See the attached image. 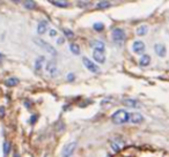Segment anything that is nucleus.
Masks as SVG:
<instances>
[{"label": "nucleus", "instance_id": "5701e85b", "mask_svg": "<svg viewBox=\"0 0 169 157\" xmlns=\"http://www.w3.org/2000/svg\"><path fill=\"white\" fill-rule=\"evenodd\" d=\"M103 28H104L103 23H95V24H94V29H95L96 31H101Z\"/></svg>", "mask_w": 169, "mask_h": 157}, {"label": "nucleus", "instance_id": "4468645a", "mask_svg": "<svg viewBox=\"0 0 169 157\" xmlns=\"http://www.w3.org/2000/svg\"><path fill=\"white\" fill-rule=\"evenodd\" d=\"M151 63V57L148 55V54H144L141 58H140V60H139V64H140V66H143V67H145V66H148Z\"/></svg>", "mask_w": 169, "mask_h": 157}, {"label": "nucleus", "instance_id": "f8f14e48", "mask_svg": "<svg viewBox=\"0 0 169 157\" xmlns=\"http://www.w3.org/2000/svg\"><path fill=\"white\" fill-rule=\"evenodd\" d=\"M44 64H45L44 57H38V58L36 59V61H35V69H36V71L42 69V67L44 66Z\"/></svg>", "mask_w": 169, "mask_h": 157}, {"label": "nucleus", "instance_id": "7c9ffc66", "mask_svg": "<svg viewBox=\"0 0 169 157\" xmlns=\"http://www.w3.org/2000/svg\"><path fill=\"white\" fill-rule=\"evenodd\" d=\"M14 157H20V155H19V154H18V153H16V154H15V155H14Z\"/></svg>", "mask_w": 169, "mask_h": 157}, {"label": "nucleus", "instance_id": "b1692460", "mask_svg": "<svg viewBox=\"0 0 169 157\" xmlns=\"http://www.w3.org/2000/svg\"><path fill=\"white\" fill-rule=\"evenodd\" d=\"M110 145H111V148H112L115 151H119V150H121V146H119V145H117L115 141H112Z\"/></svg>", "mask_w": 169, "mask_h": 157}, {"label": "nucleus", "instance_id": "6ab92c4d", "mask_svg": "<svg viewBox=\"0 0 169 157\" xmlns=\"http://www.w3.org/2000/svg\"><path fill=\"white\" fill-rule=\"evenodd\" d=\"M70 47H71V52L72 53H74V54H80V47H79V45H78V44L72 43Z\"/></svg>", "mask_w": 169, "mask_h": 157}, {"label": "nucleus", "instance_id": "dca6fc26", "mask_svg": "<svg viewBox=\"0 0 169 157\" xmlns=\"http://www.w3.org/2000/svg\"><path fill=\"white\" fill-rule=\"evenodd\" d=\"M124 104L126 105V106H129V107H139V106H140L137 101L131 99V98H129V99H124Z\"/></svg>", "mask_w": 169, "mask_h": 157}, {"label": "nucleus", "instance_id": "cd10ccee", "mask_svg": "<svg viewBox=\"0 0 169 157\" xmlns=\"http://www.w3.org/2000/svg\"><path fill=\"white\" fill-rule=\"evenodd\" d=\"M56 35H57V31H56V30H50V36H51V37H53V36H56Z\"/></svg>", "mask_w": 169, "mask_h": 157}, {"label": "nucleus", "instance_id": "0eeeda50", "mask_svg": "<svg viewBox=\"0 0 169 157\" xmlns=\"http://www.w3.org/2000/svg\"><path fill=\"white\" fill-rule=\"evenodd\" d=\"M132 50H133L134 53L140 54V53H143L145 51V44L141 42V41H136V42L133 43V45H132Z\"/></svg>", "mask_w": 169, "mask_h": 157}, {"label": "nucleus", "instance_id": "393cba45", "mask_svg": "<svg viewBox=\"0 0 169 157\" xmlns=\"http://www.w3.org/2000/svg\"><path fill=\"white\" fill-rule=\"evenodd\" d=\"M4 117H5V107L0 106V118H4Z\"/></svg>", "mask_w": 169, "mask_h": 157}, {"label": "nucleus", "instance_id": "f3484780", "mask_svg": "<svg viewBox=\"0 0 169 157\" xmlns=\"http://www.w3.org/2000/svg\"><path fill=\"white\" fill-rule=\"evenodd\" d=\"M18 83H19V79H16V77H10V79H7L5 81V84L7 87H14V85H16Z\"/></svg>", "mask_w": 169, "mask_h": 157}, {"label": "nucleus", "instance_id": "4be33fe9", "mask_svg": "<svg viewBox=\"0 0 169 157\" xmlns=\"http://www.w3.org/2000/svg\"><path fill=\"white\" fill-rule=\"evenodd\" d=\"M35 6H36V2H35V1H32V0L24 2V7H26L27 9H32V8H35Z\"/></svg>", "mask_w": 169, "mask_h": 157}, {"label": "nucleus", "instance_id": "a211bd4d", "mask_svg": "<svg viewBox=\"0 0 169 157\" xmlns=\"http://www.w3.org/2000/svg\"><path fill=\"white\" fill-rule=\"evenodd\" d=\"M50 2H51L52 5H54V6H57V7H62V8L68 6V2H67V1H59V0H54V1H50Z\"/></svg>", "mask_w": 169, "mask_h": 157}, {"label": "nucleus", "instance_id": "9d476101", "mask_svg": "<svg viewBox=\"0 0 169 157\" xmlns=\"http://www.w3.org/2000/svg\"><path fill=\"white\" fill-rule=\"evenodd\" d=\"M46 72L50 74L51 76H56L57 73H58V71H57V67H56V64L53 63V61H50V63L46 64Z\"/></svg>", "mask_w": 169, "mask_h": 157}, {"label": "nucleus", "instance_id": "f257e3e1", "mask_svg": "<svg viewBox=\"0 0 169 157\" xmlns=\"http://www.w3.org/2000/svg\"><path fill=\"white\" fill-rule=\"evenodd\" d=\"M111 120L116 125H122V124H125L126 121L130 120V115L125 110H118L111 115Z\"/></svg>", "mask_w": 169, "mask_h": 157}, {"label": "nucleus", "instance_id": "39448f33", "mask_svg": "<svg viewBox=\"0 0 169 157\" xmlns=\"http://www.w3.org/2000/svg\"><path fill=\"white\" fill-rule=\"evenodd\" d=\"M75 148H76V142H71V143L66 145L62 151V157H70L74 153Z\"/></svg>", "mask_w": 169, "mask_h": 157}, {"label": "nucleus", "instance_id": "c85d7f7f", "mask_svg": "<svg viewBox=\"0 0 169 157\" xmlns=\"http://www.w3.org/2000/svg\"><path fill=\"white\" fill-rule=\"evenodd\" d=\"M36 118H37L36 115H34V117H32V124H34V121H35V119H36Z\"/></svg>", "mask_w": 169, "mask_h": 157}, {"label": "nucleus", "instance_id": "c756f323", "mask_svg": "<svg viewBox=\"0 0 169 157\" xmlns=\"http://www.w3.org/2000/svg\"><path fill=\"white\" fill-rule=\"evenodd\" d=\"M63 39H64V38H59V41H58V43H59V44H60V43H63Z\"/></svg>", "mask_w": 169, "mask_h": 157}, {"label": "nucleus", "instance_id": "ddd939ff", "mask_svg": "<svg viewBox=\"0 0 169 157\" xmlns=\"http://www.w3.org/2000/svg\"><path fill=\"white\" fill-rule=\"evenodd\" d=\"M46 29H48V22L46 21H42L38 23V27H37V32L40 34V35H43L44 32L46 31Z\"/></svg>", "mask_w": 169, "mask_h": 157}, {"label": "nucleus", "instance_id": "2eb2a0df", "mask_svg": "<svg viewBox=\"0 0 169 157\" xmlns=\"http://www.w3.org/2000/svg\"><path fill=\"white\" fill-rule=\"evenodd\" d=\"M137 35L138 36H145L146 34L148 32V27L147 26H140V27H138L137 28Z\"/></svg>", "mask_w": 169, "mask_h": 157}, {"label": "nucleus", "instance_id": "2f4dec72", "mask_svg": "<svg viewBox=\"0 0 169 157\" xmlns=\"http://www.w3.org/2000/svg\"><path fill=\"white\" fill-rule=\"evenodd\" d=\"M1 58H2V55H1V54H0V61H1Z\"/></svg>", "mask_w": 169, "mask_h": 157}, {"label": "nucleus", "instance_id": "9b49d317", "mask_svg": "<svg viewBox=\"0 0 169 157\" xmlns=\"http://www.w3.org/2000/svg\"><path fill=\"white\" fill-rule=\"evenodd\" d=\"M93 58L95 59V61L100 64H103L106 61V55H104V53L101 52V51H94L93 52Z\"/></svg>", "mask_w": 169, "mask_h": 157}, {"label": "nucleus", "instance_id": "aec40b11", "mask_svg": "<svg viewBox=\"0 0 169 157\" xmlns=\"http://www.w3.org/2000/svg\"><path fill=\"white\" fill-rule=\"evenodd\" d=\"M96 6H97V8L103 9V8H108V7L110 6V2H109V1H100Z\"/></svg>", "mask_w": 169, "mask_h": 157}, {"label": "nucleus", "instance_id": "412c9836", "mask_svg": "<svg viewBox=\"0 0 169 157\" xmlns=\"http://www.w3.org/2000/svg\"><path fill=\"white\" fill-rule=\"evenodd\" d=\"M10 151H11V143L8 141H6V142H4V154L8 155Z\"/></svg>", "mask_w": 169, "mask_h": 157}, {"label": "nucleus", "instance_id": "20e7f679", "mask_svg": "<svg viewBox=\"0 0 169 157\" xmlns=\"http://www.w3.org/2000/svg\"><path fill=\"white\" fill-rule=\"evenodd\" d=\"M125 37H126V35H125L123 29L116 28V29L112 30V38H114L115 42H124Z\"/></svg>", "mask_w": 169, "mask_h": 157}, {"label": "nucleus", "instance_id": "bb28decb", "mask_svg": "<svg viewBox=\"0 0 169 157\" xmlns=\"http://www.w3.org/2000/svg\"><path fill=\"white\" fill-rule=\"evenodd\" d=\"M67 80H68V81H72V80H74V74H72V73L68 74V75H67Z\"/></svg>", "mask_w": 169, "mask_h": 157}, {"label": "nucleus", "instance_id": "a878e982", "mask_svg": "<svg viewBox=\"0 0 169 157\" xmlns=\"http://www.w3.org/2000/svg\"><path fill=\"white\" fill-rule=\"evenodd\" d=\"M63 31L65 32V34H66L67 36H73V32H72V31H70L68 29H64Z\"/></svg>", "mask_w": 169, "mask_h": 157}, {"label": "nucleus", "instance_id": "7ed1b4c3", "mask_svg": "<svg viewBox=\"0 0 169 157\" xmlns=\"http://www.w3.org/2000/svg\"><path fill=\"white\" fill-rule=\"evenodd\" d=\"M35 42L37 43L38 45H41L42 47H44V50H45L48 53H50L52 57H56V55H57V51L53 49V46H52V45H50L49 43L44 42L43 39H40V38H38V39H36Z\"/></svg>", "mask_w": 169, "mask_h": 157}, {"label": "nucleus", "instance_id": "1a4fd4ad", "mask_svg": "<svg viewBox=\"0 0 169 157\" xmlns=\"http://www.w3.org/2000/svg\"><path fill=\"white\" fill-rule=\"evenodd\" d=\"M130 121L133 123V124H140V123L144 121V117L138 112H133V113L130 115Z\"/></svg>", "mask_w": 169, "mask_h": 157}, {"label": "nucleus", "instance_id": "6e6552de", "mask_svg": "<svg viewBox=\"0 0 169 157\" xmlns=\"http://www.w3.org/2000/svg\"><path fill=\"white\" fill-rule=\"evenodd\" d=\"M154 51L155 53L158 54L159 57H166V54H167V50H166V46L165 45H162V44H155L154 45Z\"/></svg>", "mask_w": 169, "mask_h": 157}, {"label": "nucleus", "instance_id": "f03ea898", "mask_svg": "<svg viewBox=\"0 0 169 157\" xmlns=\"http://www.w3.org/2000/svg\"><path fill=\"white\" fill-rule=\"evenodd\" d=\"M82 63H84V67L89 71V72H92V73H98L100 72V67L94 64L92 60H89L88 58H86V57H82Z\"/></svg>", "mask_w": 169, "mask_h": 157}, {"label": "nucleus", "instance_id": "423d86ee", "mask_svg": "<svg viewBox=\"0 0 169 157\" xmlns=\"http://www.w3.org/2000/svg\"><path fill=\"white\" fill-rule=\"evenodd\" d=\"M90 44V46L94 49V51H101V52H104V49H106V45H104V43L101 42V41H92V42L89 43Z\"/></svg>", "mask_w": 169, "mask_h": 157}]
</instances>
